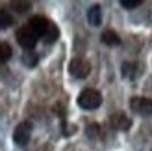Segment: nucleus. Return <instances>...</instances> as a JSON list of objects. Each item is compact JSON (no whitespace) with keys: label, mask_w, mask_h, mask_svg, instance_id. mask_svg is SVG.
<instances>
[{"label":"nucleus","mask_w":152,"mask_h":151,"mask_svg":"<svg viewBox=\"0 0 152 151\" xmlns=\"http://www.w3.org/2000/svg\"><path fill=\"white\" fill-rule=\"evenodd\" d=\"M78 104L86 110H96L102 104V95L93 88H87L78 95Z\"/></svg>","instance_id":"1"},{"label":"nucleus","mask_w":152,"mask_h":151,"mask_svg":"<svg viewBox=\"0 0 152 151\" xmlns=\"http://www.w3.org/2000/svg\"><path fill=\"white\" fill-rule=\"evenodd\" d=\"M28 26H30V30H32L37 37H45L52 30L54 24H52L47 17H43V15H35V17H32L28 21Z\"/></svg>","instance_id":"2"},{"label":"nucleus","mask_w":152,"mask_h":151,"mask_svg":"<svg viewBox=\"0 0 152 151\" xmlns=\"http://www.w3.org/2000/svg\"><path fill=\"white\" fill-rule=\"evenodd\" d=\"M15 37H17V43L20 45L22 49H26V50H32L34 47H35V43H37V37L32 30H30V26L26 24V26H22V28H19L17 30V34H15Z\"/></svg>","instance_id":"3"},{"label":"nucleus","mask_w":152,"mask_h":151,"mask_svg":"<svg viewBox=\"0 0 152 151\" xmlns=\"http://www.w3.org/2000/svg\"><path fill=\"white\" fill-rule=\"evenodd\" d=\"M69 73L74 78H86L91 73V65H89L87 60H83V58H74L69 64Z\"/></svg>","instance_id":"4"},{"label":"nucleus","mask_w":152,"mask_h":151,"mask_svg":"<svg viewBox=\"0 0 152 151\" xmlns=\"http://www.w3.org/2000/svg\"><path fill=\"white\" fill-rule=\"evenodd\" d=\"M130 108L139 116H152V99H148V97H132Z\"/></svg>","instance_id":"5"},{"label":"nucleus","mask_w":152,"mask_h":151,"mask_svg":"<svg viewBox=\"0 0 152 151\" xmlns=\"http://www.w3.org/2000/svg\"><path fill=\"white\" fill-rule=\"evenodd\" d=\"M30 138H32V123L30 121H22L20 125H17V129L13 132V140L17 146H26Z\"/></svg>","instance_id":"6"},{"label":"nucleus","mask_w":152,"mask_h":151,"mask_svg":"<svg viewBox=\"0 0 152 151\" xmlns=\"http://www.w3.org/2000/svg\"><path fill=\"white\" fill-rule=\"evenodd\" d=\"M110 123L113 129H117V131H128L132 127V119L128 118L124 112H115L111 118H110Z\"/></svg>","instance_id":"7"},{"label":"nucleus","mask_w":152,"mask_h":151,"mask_svg":"<svg viewBox=\"0 0 152 151\" xmlns=\"http://www.w3.org/2000/svg\"><path fill=\"white\" fill-rule=\"evenodd\" d=\"M100 39H102V43L110 45V47H117V45L121 43L119 34H117V32H113V30H106V32H102Z\"/></svg>","instance_id":"8"},{"label":"nucleus","mask_w":152,"mask_h":151,"mask_svg":"<svg viewBox=\"0 0 152 151\" xmlns=\"http://www.w3.org/2000/svg\"><path fill=\"white\" fill-rule=\"evenodd\" d=\"M87 19L93 26H98L102 22V11H100V6H93L91 10L87 11Z\"/></svg>","instance_id":"9"},{"label":"nucleus","mask_w":152,"mask_h":151,"mask_svg":"<svg viewBox=\"0 0 152 151\" xmlns=\"http://www.w3.org/2000/svg\"><path fill=\"white\" fill-rule=\"evenodd\" d=\"M11 24H13V17L7 13V10H0V30L10 28Z\"/></svg>","instance_id":"10"},{"label":"nucleus","mask_w":152,"mask_h":151,"mask_svg":"<svg viewBox=\"0 0 152 151\" xmlns=\"http://www.w3.org/2000/svg\"><path fill=\"white\" fill-rule=\"evenodd\" d=\"M11 47L7 43H4V41H0V64H6L7 60L11 58Z\"/></svg>","instance_id":"11"},{"label":"nucleus","mask_w":152,"mask_h":151,"mask_svg":"<svg viewBox=\"0 0 152 151\" xmlns=\"http://www.w3.org/2000/svg\"><path fill=\"white\" fill-rule=\"evenodd\" d=\"M135 73H137V64H130V62H124L123 64V75L128 78H134Z\"/></svg>","instance_id":"12"},{"label":"nucleus","mask_w":152,"mask_h":151,"mask_svg":"<svg viewBox=\"0 0 152 151\" xmlns=\"http://www.w3.org/2000/svg\"><path fill=\"white\" fill-rule=\"evenodd\" d=\"M30 6H32L30 2H11V7H13L15 11H20V13L22 11H28Z\"/></svg>","instance_id":"13"},{"label":"nucleus","mask_w":152,"mask_h":151,"mask_svg":"<svg viewBox=\"0 0 152 151\" xmlns=\"http://www.w3.org/2000/svg\"><path fill=\"white\" fill-rule=\"evenodd\" d=\"M121 6L126 7V10H134V7L141 6V0H121Z\"/></svg>","instance_id":"14"},{"label":"nucleus","mask_w":152,"mask_h":151,"mask_svg":"<svg viewBox=\"0 0 152 151\" xmlns=\"http://www.w3.org/2000/svg\"><path fill=\"white\" fill-rule=\"evenodd\" d=\"M98 132H100V125L93 123V125L87 127V134H89V136H98Z\"/></svg>","instance_id":"15"}]
</instances>
